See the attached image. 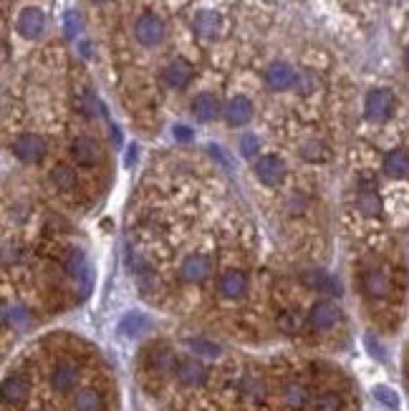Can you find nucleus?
Returning a JSON list of instances; mask_svg holds the SVG:
<instances>
[{
  "label": "nucleus",
  "mask_w": 409,
  "mask_h": 411,
  "mask_svg": "<svg viewBox=\"0 0 409 411\" xmlns=\"http://www.w3.org/2000/svg\"><path fill=\"white\" fill-rule=\"evenodd\" d=\"M364 109L366 117L372 119V122H387L391 117V111H394V93L387 91V89H374L366 96Z\"/></svg>",
  "instance_id": "obj_1"
},
{
  "label": "nucleus",
  "mask_w": 409,
  "mask_h": 411,
  "mask_svg": "<svg viewBox=\"0 0 409 411\" xmlns=\"http://www.w3.org/2000/svg\"><path fill=\"white\" fill-rule=\"evenodd\" d=\"M11 149L20 162H28V164H36L46 157V141L38 134H20Z\"/></svg>",
  "instance_id": "obj_2"
},
{
  "label": "nucleus",
  "mask_w": 409,
  "mask_h": 411,
  "mask_svg": "<svg viewBox=\"0 0 409 411\" xmlns=\"http://www.w3.org/2000/svg\"><path fill=\"white\" fill-rule=\"evenodd\" d=\"M339 318H341V311L331 301L313 303L309 315H306V320H309V325L313 331H329V328H334L339 323Z\"/></svg>",
  "instance_id": "obj_3"
},
{
  "label": "nucleus",
  "mask_w": 409,
  "mask_h": 411,
  "mask_svg": "<svg viewBox=\"0 0 409 411\" xmlns=\"http://www.w3.org/2000/svg\"><path fill=\"white\" fill-rule=\"evenodd\" d=\"M217 293L228 301H240L248 293V275L242 270H228L217 278Z\"/></svg>",
  "instance_id": "obj_4"
},
{
  "label": "nucleus",
  "mask_w": 409,
  "mask_h": 411,
  "mask_svg": "<svg viewBox=\"0 0 409 411\" xmlns=\"http://www.w3.org/2000/svg\"><path fill=\"white\" fill-rule=\"evenodd\" d=\"M172 374L182 386H200L207 379V371H204L202 361H197V358H180V361H174Z\"/></svg>",
  "instance_id": "obj_5"
},
{
  "label": "nucleus",
  "mask_w": 409,
  "mask_h": 411,
  "mask_svg": "<svg viewBox=\"0 0 409 411\" xmlns=\"http://www.w3.org/2000/svg\"><path fill=\"white\" fill-rule=\"evenodd\" d=\"M134 36L139 44L144 46H157L164 38V23H162L157 15H152V13H144L142 18L136 20L134 25Z\"/></svg>",
  "instance_id": "obj_6"
},
{
  "label": "nucleus",
  "mask_w": 409,
  "mask_h": 411,
  "mask_svg": "<svg viewBox=\"0 0 409 411\" xmlns=\"http://www.w3.org/2000/svg\"><path fill=\"white\" fill-rule=\"evenodd\" d=\"M361 288H364L366 298H372V301H382V298H387L389 290H391L389 275H387L382 268H369V270L364 273V278H361Z\"/></svg>",
  "instance_id": "obj_7"
},
{
  "label": "nucleus",
  "mask_w": 409,
  "mask_h": 411,
  "mask_svg": "<svg viewBox=\"0 0 409 411\" xmlns=\"http://www.w3.org/2000/svg\"><path fill=\"white\" fill-rule=\"evenodd\" d=\"M31 396V381L23 374H8L3 379V401L8 406H18Z\"/></svg>",
  "instance_id": "obj_8"
},
{
  "label": "nucleus",
  "mask_w": 409,
  "mask_h": 411,
  "mask_svg": "<svg viewBox=\"0 0 409 411\" xmlns=\"http://www.w3.org/2000/svg\"><path fill=\"white\" fill-rule=\"evenodd\" d=\"M48 381H51V389H53V391L71 393L76 386H79V368H76L74 363L61 361V363H56V366H53Z\"/></svg>",
  "instance_id": "obj_9"
},
{
  "label": "nucleus",
  "mask_w": 409,
  "mask_h": 411,
  "mask_svg": "<svg viewBox=\"0 0 409 411\" xmlns=\"http://www.w3.org/2000/svg\"><path fill=\"white\" fill-rule=\"evenodd\" d=\"M255 174H258V179H261L263 184L275 187V184L283 182L285 164L280 157H275V154H266V157H261V159L255 162Z\"/></svg>",
  "instance_id": "obj_10"
},
{
  "label": "nucleus",
  "mask_w": 409,
  "mask_h": 411,
  "mask_svg": "<svg viewBox=\"0 0 409 411\" xmlns=\"http://www.w3.org/2000/svg\"><path fill=\"white\" fill-rule=\"evenodd\" d=\"M212 273V263L207 255H187L180 265V275L185 282H202Z\"/></svg>",
  "instance_id": "obj_11"
},
{
  "label": "nucleus",
  "mask_w": 409,
  "mask_h": 411,
  "mask_svg": "<svg viewBox=\"0 0 409 411\" xmlns=\"http://www.w3.org/2000/svg\"><path fill=\"white\" fill-rule=\"evenodd\" d=\"M71 157L79 167H93L101 162V149L99 144L89 136H79V139L71 144Z\"/></svg>",
  "instance_id": "obj_12"
},
{
  "label": "nucleus",
  "mask_w": 409,
  "mask_h": 411,
  "mask_svg": "<svg viewBox=\"0 0 409 411\" xmlns=\"http://www.w3.org/2000/svg\"><path fill=\"white\" fill-rule=\"evenodd\" d=\"M193 114L197 122H212V119H217L223 114V104H220V98L210 91L197 93L193 101Z\"/></svg>",
  "instance_id": "obj_13"
},
{
  "label": "nucleus",
  "mask_w": 409,
  "mask_h": 411,
  "mask_svg": "<svg viewBox=\"0 0 409 411\" xmlns=\"http://www.w3.org/2000/svg\"><path fill=\"white\" fill-rule=\"evenodd\" d=\"M296 81H298L296 71L288 63H273L266 71V84L273 91H285V89L296 86Z\"/></svg>",
  "instance_id": "obj_14"
},
{
  "label": "nucleus",
  "mask_w": 409,
  "mask_h": 411,
  "mask_svg": "<svg viewBox=\"0 0 409 411\" xmlns=\"http://www.w3.org/2000/svg\"><path fill=\"white\" fill-rule=\"evenodd\" d=\"M225 119L230 126H245L253 119V104L245 96H233L225 106Z\"/></svg>",
  "instance_id": "obj_15"
},
{
  "label": "nucleus",
  "mask_w": 409,
  "mask_h": 411,
  "mask_svg": "<svg viewBox=\"0 0 409 411\" xmlns=\"http://www.w3.org/2000/svg\"><path fill=\"white\" fill-rule=\"evenodd\" d=\"M44 25H46V18L38 8H25L18 15V33L23 38H38L44 33Z\"/></svg>",
  "instance_id": "obj_16"
},
{
  "label": "nucleus",
  "mask_w": 409,
  "mask_h": 411,
  "mask_svg": "<svg viewBox=\"0 0 409 411\" xmlns=\"http://www.w3.org/2000/svg\"><path fill=\"white\" fill-rule=\"evenodd\" d=\"M63 268H66L68 275H71L76 282H79L81 290L86 293V290H89V282H91V278H89V265H86V258H84V255H81L79 250L68 252V255H66V263H63Z\"/></svg>",
  "instance_id": "obj_17"
},
{
  "label": "nucleus",
  "mask_w": 409,
  "mask_h": 411,
  "mask_svg": "<svg viewBox=\"0 0 409 411\" xmlns=\"http://www.w3.org/2000/svg\"><path fill=\"white\" fill-rule=\"evenodd\" d=\"M304 282L311 290H316V293H321V295H339V290H341L336 278L329 275V273H323V270L304 273Z\"/></svg>",
  "instance_id": "obj_18"
},
{
  "label": "nucleus",
  "mask_w": 409,
  "mask_h": 411,
  "mask_svg": "<svg viewBox=\"0 0 409 411\" xmlns=\"http://www.w3.org/2000/svg\"><path fill=\"white\" fill-rule=\"evenodd\" d=\"M164 81H167L172 89H185L190 81H193V66L182 58H174L167 68H164Z\"/></svg>",
  "instance_id": "obj_19"
},
{
  "label": "nucleus",
  "mask_w": 409,
  "mask_h": 411,
  "mask_svg": "<svg viewBox=\"0 0 409 411\" xmlns=\"http://www.w3.org/2000/svg\"><path fill=\"white\" fill-rule=\"evenodd\" d=\"M220 25H223V20H220V15L215 11H200L193 20L195 33L202 38H215L220 33Z\"/></svg>",
  "instance_id": "obj_20"
},
{
  "label": "nucleus",
  "mask_w": 409,
  "mask_h": 411,
  "mask_svg": "<svg viewBox=\"0 0 409 411\" xmlns=\"http://www.w3.org/2000/svg\"><path fill=\"white\" fill-rule=\"evenodd\" d=\"M283 401L288 409L293 411H301L311 404V396H309V389L304 384H298V381H288L283 386Z\"/></svg>",
  "instance_id": "obj_21"
},
{
  "label": "nucleus",
  "mask_w": 409,
  "mask_h": 411,
  "mask_svg": "<svg viewBox=\"0 0 409 411\" xmlns=\"http://www.w3.org/2000/svg\"><path fill=\"white\" fill-rule=\"evenodd\" d=\"M106 401L96 389H79L74 393V411H104Z\"/></svg>",
  "instance_id": "obj_22"
},
{
  "label": "nucleus",
  "mask_w": 409,
  "mask_h": 411,
  "mask_svg": "<svg viewBox=\"0 0 409 411\" xmlns=\"http://www.w3.org/2000/svg\"><path fill=\"white\" fill-rule=\"evenodd\" d=\"M240 396L242 399L253 401V404H258V401H263L268 396V386L266 381L261 379V376H242L240 379Z\"/></svg>",
  "instance_id": "obj_23"
},
{
  "label": "nucleus",
  "mask_w": 409,
  "mask_h": 411,
  "mask_svg": "<svg viewBox=\"0 0 409 411\" xmlns=\"http://www.w3.org/2000/svg\"><path fill=\"white\" fill-rule=\"evenodd\" d=\"M384 172L394 179H402L409 174V154L404 149H394L384 157Z\"/></svg>",
  "instance_id": "obj_24"
},
{
  "label": "nucleus",
  "mask_w": 409,
  "mask_h": 411,
  "mask_svg": "<svg viewBox=\"0 0 409 411\" xmlns=\"http://www.w3.org/2000/svg\"><path fill=\"white\" fill-rule=\"evenodd\" d=\"M356 207H359L361 215L377 217L379 212H382V200H379L377 190H374V187H361L359 197H356Z\"/></svg>",
  "instance_id": "obj_25"
},
{
  "label": "nucleus",
  "mask_w": 409,
  "mask_h": 411,
  "mask_svg": "<svg viewBox=\"0 0 409 411\" xmlns=\"http://www.w3.org/2000/svg\"><path fill=\"white\" fill-rule=\"evenodd\" d=\"M51 182H53V187H56V190L71 192L76 187V172H74V167L56 164V167H53V172H51Z\"/></svg>",
  "instance_id": "obj_26"
},
{
  "label": "nucleus",
  "mask_w": 409,
  "mask_h": 411,
  "mask_svg": "<svg viewBox=\"0 0 409 411\" xmlns=\"http://www.w3.org/2000/svg\"><path fill=\"white\" fill-rule=\"evenodd\" d=\"M311 411H344V399L336 391H321L311 399Z\"/></svg>",
  "instance_id": "obj_27"
},
{
  "label": "nucleus",
  "mask_w": 409,
  "mask_h": 411,
  "mask_svg": "<svg viewBox=\"0 0 409 411\" xmlns=\"http://www.w3.org/2000/svg\"><path fill=\"white\" fill-rule=\"evenodd\" d=\"M280 333H288V336H296L301 328H304V315L298 313V311H283L275 320Z\"/></svg>",
  "instance_id": "obj_28"
},
{
  "label": "nucleus",
  "mask_w": 409,
  "mask_h": 411,
  "mask_svg": "<svg viewBox=\"0 0 409 411\" xmlns=\"http://www.w3.org/2000/svg\"><path fill=\"white\" fill-rule=\"evenodd\" d=\"M190 348L195 351V356H202V358H215L220 353V346H215L212 341L207 338H193L190 341Z\"/></svg>",
  "instance_id": "obj_29"
},
{
  "label": "nucleus",
  "mask_w": 409,
  "mask_h": 411,
  "mask_svg": "<svg viewBox=\"0 0 409 411\" xmlns=\"http://www.w3.org/2000/svg\"><path fill=\"white\" fill-rule=\"evenodd\" d=\"M149 323L144 315H126L124 323H122V333L124 336H139L142 331H147Z\"/></svg>",
  "instance_id": "obj_30"
},
{
  "label": "nucleus",
  "mask_w": 409,
  "mask_h": 411,
  "mask_svg": "<svg viewBox=\"0 0 409 411\" xmlns=\"http://www.w3.org/2000/svg\"><path fill=\"white\" fill-rule=\"evenodd\" d=\"M326 147H323L321 141H306L304 147H301V157L309 162H323L326 159Z\"/></svg>",
  "instance_id": "obj_31"
},
{
  "label": "nucleus",
  "mask_w": 409,
  "mask_h": 411,
  "mask_svg": "<svg viewBox=\"0 0 409 411\" xmlns=\"http://www.w3.org/2000/svg\"><path fill=\"white\" fill-rule=\"evenodd\" d=\"M79 111L84 114V117H99V101L93 98V93H81L79 96Z\"/></svg>",
  "instance_id": "obj_32"
},
{
  "label": "nucleus",
  "mask_w": 409,
  "mask_h": 411,
  "mask_svg": "<svg viewBox=\"0 0 409 411\" xmlns=\"http://www.w3.org/2000/svg\"><path fill=\"white\" fill-rule=\"evenodd\" d=\"M240 149H242V157H253V154L258 152V139H255L253 134H245L240 141Z\"/></svg>",
  "instance_id": "obj_33"
},
{
  "label": "nucleus",
  "mask_w": 409,
  "mask_h": 411,
  "mask_svg": "<svg viewBox=\"0 0 409 411\" xmlns=\"http://www.w3.org/2000/svg\"><path fill=\"white\" fill-rule=\"evenodd\" d=\"M374 396H377L379 401H384L387 406H397L399 404L397 396H394V391H389V389H384V386H377V389H374Z\"/></svg>",
  "instance_id": "obj_34"
},
{
  "label": "nucleus",
  "mask_w": 409,
  "mask_h": 411,
  "mask_svg": "<svg viewBox=\"0 0 409 411\" xmlns=\"http://www.w3.org/2000/svg\"><path fill=\"white\" fill-rule=\"evenodd\" d=\"M66 33L68 36H76V33H79V15H74V13H68L66 15Z\"/></svg>",
  "instance_id": "obj_35"
},
{
  "label": "nucleus",
  "mask_w": 409,
  "mask_h": 411,
  "mask_svg": "<svg viewBox=\"0 0 409 411\" xmlns=\"http://www.w3.org/2000/svg\"><path fill=\"white\" fill-rule=\"evenodd\" d=\"M174 136L180 141H187L190 139V129H187V126H174Z\"/></svg>",
  "instance_id": "obj_36"
},
{
  "label": "nucleus",
  "mask_w": 409,
  "mask_h": 411,
  "mask_svg": "<svg viewBox=\"0 0 409 411\" xmlns=\"http://www.w3.org/2000/svg\"><path fill=\"white\" fill-rule=\"evenodd\" d=\"M404 63H407V68H409V46H407V51H404Z\"/></svg>",
  "instance_id": "obj_37"
},
{
  "label": "nucleus",
  "mask_w": 409,
  "mask_h": 411,
  "mask_svg": "<svg viewBox=\"0 0 409 411\" xmlns=\"http://www.w3.org/2000/svg\"><path fill=\"white\" fill-rule=\"evenodd\" d=\"M93 3H109V0H93Z\"/></svg>",
  "instance_id": "obj_38"
}]
</instances>
